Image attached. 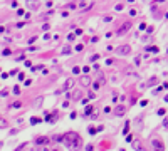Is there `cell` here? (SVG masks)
Wrapping results in <instances>:
<instances>
[{"label":"cell","mask_w":168,"mask_h":151,"mask_svg":"<svg viewBox=\"0 0 168 151\" xmlns=\"http://www.w3.org/2000/svg\"><path fill=\"white\" fill-rule=\"evenodd\" d=\"M62 141L66 143L69 148H72V146H76V148L81 146V139H79V136H77L76 133H74V134H67V138H64Z\"/></svg>","instance_id":"cell-1"},{"label":"cell","mask_w":168,"mask_h":151,"mask_svg":"<svg viewBox=\"0 0 168 151\" xmlns=\"http://www.w3.org/2000/svg\"><path fill=\"white\" fill-rule=\"evenodd\" d=\"M116 52L119 54V56H128V54H131V45L123 44V45H119V47L116 49Z\"/></svg>","instance_id":"cell-2"},{"label":"cell","mask_w":168,"mask_h":151,"mask_svg":"<svg viewBox=\"0 0 168 151\" xmlns=\"http://www.w3.org/2000/svg\"><path fill=\"white\" fill-rule=\"evenodd\" d=\"M124 114H126V107L123 106V104H119V106H116L114 107V116H124Z\"/></svg>","instance_id":"cell-3"},{"label":"cell","mask_w":168,"mask_h":151,"mask_svg":"<svg viewBox=\"0 0 168 151\" xmlns=\"http://www.w3.org/2000/svg\"><path fill=\"white\" fill-rule=\"evenodd\" d=\"M130 29H131V24H123V25H121V29L116 32V34H118V35H123V34H126Z\"/></svg>","instance_id":"cell-4"},{"label":"cell","mask_w":168,"mask_h":151,"mask_svg":"<svg viewBox=\"0 0 168 151\" xmlns=\"http://www.w3.org/2000/svg\"><path fill=\"white\" fill-rule=\"evenodd\" d=\"M151 146H153V148H156V149H163V143L160 141L158 138H153L151 139Z\"/></svg>","instance_id":"cell-5"},{"label":"cell","mask_w":168,"mask_h":151,"mask_svg":"<svg viewBox=\"0 0 168 151\" xmlns=\"http://www.w3.org/2000/svg\"><path fill=\"white\" fill-rule=\"evenodd\" d=\"M69 99H74V101H79L81 99V92L79 91H72V92H69V96H67Z\"/></svg>","instance_id":"cell-6"},{"label":"cell","mask_w":168,"mask_h":151,"mask_svg":"<svg viewBox=\"0 0 168 151\" xmlns=\"http://www.w3.org/2000/svg\"><path fill=\"white\" fill-rule=\"evenodd\" d=\"M27 7H29V9L37 10L39 9V2H37V0H27Z\"/></svg>","instance_id":"cell-7"},{"label":"cell","mask_w":168,"mask_h":151,"mask_svg":"<svg viewBox=\"0 0 168 151\" xmlns=\"http://www.w3.org/2000/svg\"><path fill=\"white\" fill-rule=\"evenodd\" d=\"M74 86V79H67L66 81V84L62 86V89H61V91H66V89H71Z\"/></svg>","instance_id":"cell-8"},{"label":"cell","mask_w":168,"mask_h":151,"mask_svg":"<svg viewBox=\"0 0 168 151\" xmlns=\"http://www.w3.org/2000/svg\"><path fill=\"white\" fill-rule=\"evenodd\" d=\"M81 84H83V86H89V84H91V81H89V77H86V76H84V77H81Z\"/></svg>","instance_id":"cell-9"},{"label":"cell","mask_w":168,"mask_h":151,"mask_svg":"<svg viewBox=\"0 0 168 151\" xmlns=\"http://www.w3.org/2000/svg\"><path fill=\"white\" fill-rule=\"evenodd\" d=\"M47 141H49V139L45 138V136H44V138H37V139H35V143H37V145H42V143H47Z\"/></svg>","instance_id":"cell-10"},{"label":"cell","mask_w":168,"mask_h":151,"mask_svg":"<svg viewBox=\"0 0 168 151\" xmlns=\"http://www.w3.org/2000/svg\"><path fill=\"white\" fill-rule=\"evenodd\" d=\"M91 111H92V107H91V106H88V107L84 109V116H89V114H91Z\"/></svg>","instance_id":"cell-11"},{"label":"cell","mask_w":168,"mask_h":151,"mask_svg":"<svg viewBox=\"0 0 168 151\" xmlns=\"http://www.w3.org/2000/svg\"><path fill=\"white\" fill-rule=\"evenodd\" d=\"M153 84H156V77H151V79L148 81V84H146V86H153Z\"/></svg>","instance_id":"cell-12"},{"label":"cell","mask_w":168,"mask_h":151,"mask_svg":"<svg viewBox=\"0 0 168 151\" xmlns=\"http://www.w3.org/2000/svg\"><path fill=\"white\" fill-rule=\"evenodd\" d=\"M10 107H12V109H15V107H20V101H17V102H14V104H12V106H10Z\"/></svg>","instance_id":"cell-13"},{"label":"cell","mask_w":168,"mask_h":151,"mask_svg":"<svg viewBox=\"0 0 168 151\" xmlns=\"http://www.w3.org/2000/svg\"><path fill=\"white\" fill-rule=\"evenodd\" d=\"M67 39H69V42H72L76 37H74V34H69V35H67Z\"/></svg>","instance_id":"cell-14"},{"label":"cell","mask_w":168,"mask_h":151,"mask_svg":"<svg viewBox=\"0 0 168 151\" xmlns=\"http://www.w3.org/2000/svg\"><path fill=\"white\" fill-rule=\"evenodd\" d=\"M69 52H71L69 47H64V49H62V54H69Z\"/></svg>","instance_id":"cell-15"},{"label":"cell","mask_w":168,"mask_h":151,"mask_svg":"<svg viewBox=\"0 0 168 151\" xmlns=\"http://www.w3.org/2000/svg\"><path fill=\"white\" fill-rule=\"evenodd\" d=\"M98 59H99V56H98V54H96V56H92V57H91V60H92V62H96V60H98Z\"/></svg>","instance_id":"cell-16"},{"label":"cell","mask_w":168,"mask_h":151,"mask_svg":"<svg viewBox=\"0 0 168 151\" xmlns=\"http://www.w3.org/2000/svg\"><path fill=\"white\" fill-rule=\"evenodd\" d=\"M79 71H81V67H74L72 72H74V74H79Z\"/></svg>","instance_id":"cell-17"},{"label":"cell","mask_w":168,"mask_h":151,"mask_svg":"<svg viewBox=\"0 0 168 151\" xmlns=\"http://www.w3.org/2000/svg\"><path fill=\"white\" fill-rule=\"evenodd\" d=\"M32 124H39V118H32Z\"/></svg>","instance_id":"cell-18"},{"label":"cell","mask_w":168,"mask_h":151,"mask_svg":"<svg viewBox=\"0 0 168 151\" xmlns=\"http://www.w3.org/2000/svg\"><path fill=\"white\" fill-rule=\"evenodd\" d=\"M166 54H168V47H166Z\"/></svg>","instance_id":"cell-19"}]
</instances>
